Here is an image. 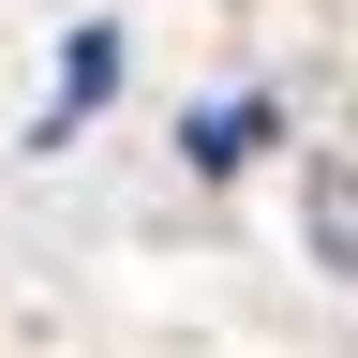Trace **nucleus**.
Returning <instances> with one entry per match:
<instances>
[{
  "instance_id": "f257e3e1",
  "label": "nucleus",
  "mask_w": 358,
  "mask_h": 358,
  "mask_svg": "<svg viewBox=\"0 0 358 358\" xmlns=\"http://www.w3.org/2000/svg\"><path fill=\"white\" fill-rule=\"evenodd\" d=\"M299 224H313V268L358 284V164L343 150H299Z\"/></svg>"
},
{
  "instance_id": "f03ea898",
  "label": "nucleus",
  "mask_w": 358,
  "mask_h": 358,
  "mask_svg": "<svg viewBox=\"0 0 358 358\" xmlns=\"http://www.w3.org/2000/svg\"><path fill=\"white\" fill-rule=\"evenodd\" d=\"M254 134H268L254 105H209V120H194V164H209V179H224V164H254Z\"/></svg>"
}]
</instances>
